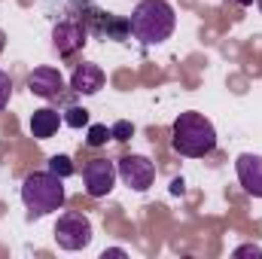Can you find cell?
Here are the masks:
<instances>
[{
	"mask_svg": "<svg viewBox=\"0 0 262 259\" xmlns=\"http://www.w3.org/2000/svg\"><path fill=\"white\" fill-rule=\"evenodd\" d=\"M177 28V12L168 0H140L128 18V31L143 46L165 43Z\"/></svg>",
	"mask_w": 262,
	"mask_h": 259,
	"instance_id": "1",
	"label": "cell"
},
{
	"mask_svg": "<svg viewBox=\"0 0 262 259\" xmlns=\"http://www.w3.org/2000/svg\"><path fill=\"white\" fill-rule=\"evenodd\" d=\"M171 146H174V153L189 156V159L210 156L216 149V128L207 116H201L195 110H186L171 125Z\"/></svg>",
	"mask_w": 262,
	"mask_h": 259,
	"instance_id": "2",
	"label": "cell"
},
{
	"mask_svg": "<svg viewBox=\"0 0 262 259\" xmlns=\"http://www.w3.org/2000/svg\"><path fill=\"white\" fill-rule=\"evenodd\" d=\"M64 198H67L64 177H58L52 171H34L21 183V204L28 207V217L31 220H40L46 213L61 210Z\"/></svg>",
	"mask_w": 262,
	"mask_h": 259,
	"instance_id": "3",
	"label": "cell"
},
{
	"mask_svg": "<svg viewBox=\"0 0 262 259\" xmlns=\"http://www.w3.org/2000/svg\"><path fill=\"white\" fill-rule=\"evenodd\" d=\"M55 241L61 250H82L92 244V223L89 217L70 210V213H61L58 223H55Z\"/></svg>",
	"mask_w": 262,
	"mask_h": 259,
	"instance_id": "4",
	"label": "cell"
},
{
	"mask_svg": "<svg viewBox=\"0 0 262 259\" xmlns=\"http://www.w3.org/2000/svg\"><path fill=\"white\" fill-rule=\"evenodd\" d=\"M116 177H119V171H116V162H110V159H92L82 168V183L92 198H104L113 192Z\"/></svg>",
	"mask_w": 262,
	"mask_h": 259,
	"instance_id": "5",
	"label": "cell"
},
{
	"mask_svg": "<svg viewBox=\"0 0 262 259\" xmlns=\"http://www.w3.org/2000/svg\"><path fill=\"white\" fill-rule=\"evenodd\" d=\"M116 171H119L122 183L131 186L134 192H146L152 186V180H156V165L146 156H125V159H119Z\"/></svg>",
	"mask_w": 262,
	"mask_h": 259,
	"instance_id": "6",
	"label": "cell"
},
{
	"mask_svg": "<svg viewBox=\"0 0 262 259\" xmlns=\"http://www.w3.org/2000/svg\"><path fill=\"white\" fill-rule=\"evenodd\" d=\"M28 89H31V95L52 101L64 92V76L58 73V67H34L28 73Z\"/></svg>",
	"mask_w": 262,
	"mask_h": 259,
	"instance_id": "7",
	"label": "cell"
},
{
	"mask_svg": "<svg viewBox=\"0 0 262 259\" xmlns=\"http://www.w3.org/2000/svg\"><path fill=\"white\" fill-rule=\"evenodd\" d=\"M85 46V28L82 21H58L55 31H52V49L61 55V58H70L73 52H79Z\"/></svg>",
	"mask_w": 262,
	"mask_h": 259,
	"instance_id": "8",
	"label": "cell"
},
{
	"mask_svg": "<svg viewBox=\"0 0 262 259\" xmlns=\"http://www.w3.org/2000/svg\"><path fill=\"white\" fill-rule=\"evenodd\" d=\"M235 174H238V183L244 186V192L262 198V156L256 153H241L235 159Z\"/></svg>",
	"mask_w": 262,
	"mask_h": 259,
	"instance_id": "9",
	"label": "cell"
},
{
	"mask_svg": "<svg viewBox=\"0 0 262 259\" xmlns=\"http://www.w3.org/2000/svg\"><path fill=\"white\" fill-rule=\"evenodd\" d=\"M70 89L76 95H98L104 89V70L92 61L76 64V70L70 73Z\"/></svg>",
	"mask_w": 262,
	"mask_h": 259,
	"instance_id": "10",
	"label": "cell"
},
{
	"mask_svg": "<svg viewBox=\"0 0 262 259\" xmlns=\"http://www.w3.org/2000/svg\"><path fill=\"white\" fill-rule=\"evenodd\" d=\"M64 122V116L58 113V110H52V107H40V110H34V116H31V134L37 137V140H49L58 125Z\"/></svg>",
	"mask_w": 262,
	"mask_h": 259,
	"instance_id": "11",
	"label": "cell"
},
{
	"mask_svg": "<svg viewBox=\"0 0 262 259\" xmlns=\"http://www.w3.org/2000/svg\"><path fill=\"white\" fill-rule=\"evenodd\" d=\"M64 125H70V128H85V125H89V110H85V107H67L64 110Z\"/></svg>",
	"mask_w": 262,
	"mask_h": 259,
	"instance_id": "12",
	"label": "cell"
},
{
	"mask_svg": "<svg viewBox=\"0 0 262 259\" xmlns=\"http://www.w3.org/2000/svg\"><path fill=\"white\" fill-rule=\"evenodd\" d=\"M110 137H113V131L107 128V125H89L85 143H89V146H104V143H107Z\"/></svg>",
	"mask_w": 262,
	"mask_h": 259,
	"instance_id": "13",
	"label": "cell"
},
{
	"mask_svg": "<svg viewBox=\"0 0 262 259\" xmlns=\"http://www.w3.org/2000/svg\"><path fill=\"white\" fill-rule=\"evenodd\" d=\"M49 171L58 174V177H70V174H73V165H70L67 156H52V159H49Z\"/></svg>",
	"mask_w": 262,
	"mask_h": 259,
	"instance_id": "14",
	"label": "cell"
},
{
	"mask_svg": "<svg viewBox=\"0 0 262 259\" xmlns=\"http://www.w3.org/2000/svg\"><path fill=\"white\" fill-rule=\"evenodd\" d=\"M9 98H12V79H9V73H6V70H0V113L6 110Z\"/></svg>",
	"mask_w": 262,
	"mask_h": 259,
	"instance_id": "15",
	"label": "cell"
},
{
	"mask_svg": "<svg viewBox=\"0 0 262 259\" xmlns=\"http://www.w3.org/2000/svg\"><path fill=\"white\" fill-rule=\"evenodd\" d=\"M110 131H113V140H128L131 134H134V125L122 119V122H116V125H113Z\"/></svg>",
	"mask_w": 262,
	"mask_h": 259,
	"instance_id": "16",
	"label": "cell"
},
{
	"mask_svg": "<svg viewBox=\"0 0 262 259\" xmlns=\"http://www.w3.org/2000/svg\"><path fill=\"white\" fill-rule=\"evenodd\" d=\"M235 256H259L262 259V247H256V244H241V247H235Z\"/></svg>",
	"mask_w": 262,
	"mask_h": 259,
	"instance_id": "17",
	"label": "cell"
},
{
	"mask_svg": "<svg viewBox=\"0 0 262 259\" xmlns=\"http://www.w3.org/2000/svg\"><path fill=\"white\" fill-rule=\"evenodd\" d=\"M104 256H125V250L122 247H113V250H104Z\"/></svg>",
	"mask_w": 262,
	"mask_h": 259,
	"instance_id": "18",
	"label": "cell"
},
{
	"mask_svg": "<svg viewBox=\"0 0 262 259\" xmlns=\"http://www.w3.org/2000/svg\"><path fill=\"white\" fill-rule=\"evenodd\" d=\"M226 3H235V6H250L253 0H226Z\"/></svg>",
	"mask_w": 262,
	"mask_h": 259,
	"instance_id": "19",
	"label": "cell"
},
{
	"mask_svg": "<svg viewBox=\"0 0 262 259\" xmlns=\"http://www.w3.org/2000/svg\"><path fill=\"white\" fill-rule=\"evenodd\" d=\"M256 3H259V9H262V0H256Z\"/></svg>",
	"mask_w": 262,
	"mask_h": 259,
	"instance_id": "20",
	"label": "cell"
}]
</instances>
